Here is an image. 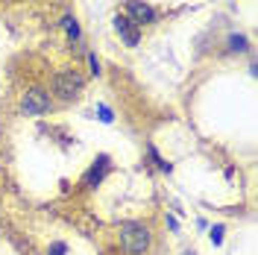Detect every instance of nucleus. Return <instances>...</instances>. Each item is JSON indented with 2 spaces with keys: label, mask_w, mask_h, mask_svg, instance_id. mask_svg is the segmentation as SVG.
Wrapping results in <instances>:
<instances>
[{
  "label": "nucleus",
  "mask_w": 258,
  "mask_h": 255,
  "mask_svg": "<svg viewBox=\"0 0 258 255\" xmlns=\"http://www.w3.org/2000/svg\"><path fill=\"white\" fill-rule=\"evenodd\" d=\"M112 27H114V32L123 38V44H126V47H138V44H141V30H138L126 15H120V12H117V15L112 18Z\"/></svg>",
  "instance_id": "nucleus-6"
},
{
  "label": "nucleus",
  "mask_w": 258,
  "mask_h": 255,
  "mask_svg": "<svg viewBox=\"0 0 258 255\" xmlns=\"http://www.w3.org/2000/svg\"><path fill=\"white\" fill-rule=\"evenodd\" d=\"M112 167H114L112 156H109V153H100V156L91 161V167L82 173V188H88V191H91V188H97V185H103V179L112 173Z\"/></svg>",
  "instance_id": "nucleus-5"
},
{
  "label": "nucleus",
  "mask_w": 258,
  "mask_h": 255,
  "mask_svg": "<svg viewBox=\"0 0 258 255\" xmlns=\"http://www.w3.org/2000/svg\"><path fill=\"white\" fill-rule=\"evenodd\" d=\"M97 117H100L103 123H114V112L109 109V106H103V103L97 106Z\"/></svg>",
  "instance_id": "nucleus-10"
},
{
  "label": "nucleus",
  "mask_w": 258,
  "mask_h": 255,
  "mask_svg": "<svg viewBox=\"0 0 258 255\" xmlns=\"http://www.w3.org/2000/svg\"><path fill=\"white\" fill-rule=\"evenodd\" d=\"M123 15H126L138 30L159 21V12H156L150 3H144V0H126V3H123Z\"/></svg>",
  "instance_id": "nucleus-4"
},
{
  "label": "nucleus",
  "mask_w": 258,
  "mask_h": 255,
  "mask_svg": "<svg viewBox=\"0 0 258 255\" xmlns=\"http://www.w3.org/2000/svg\"><path fill=\"white\" fill-rule=\"evenodd\" d=\"M88 71H91V77H100V59H97V53H88Z\"/></svg>",
  "instance_id": "nucleus-13"
},
{
  "label": "nucleus",
  "mask_w": 258,
  "mask_h": 255,
  "mask_svg": "<svg viewBox=\"0 0 258 255\" xmlns=\"http://www.w3.org/2000/svg\"><path fill=\"white\" fill-rule=\"evenodd\" d=\"M50 88H53V94L59 97V100H77L85 91V77H82L80 71H74V68H64L59 74H53Z\"/></svg>",
  "instance_id": "nucleus-2"
},
{
  "label": "nucleus",
  "mask_w": 258,
  "mask_h": 255,
  "mask_svg": "<svg viewBox=\"0 0 258 255\" xmlns=\"http://www.w3.org/2000/svg\"><path fill=\"white\" fill-rule=\"evenodd\" d=\"M229 50L232 53H246L249 50V38L246 35H229Z\"/></svg>",
  "instance_id": "nucleus-9"
},
{
  "label": "nucleus",
  "mask_w": 258,
  "mask_h": 255,
  "mask_svg": "<svg viewBox=\"0 0 258 255\" xmlns=\"http://www.w3.org/2000/svg\"><path fill=\"white\" fill-rule=\"evenodd\" d=\"M59 24H62L64 35H68L71 41H80L82 30H80V21H77V15H71V12H68V15H62V21H59Z\"/></svg>",
  "instance_id": "nucleus-7"
},
{
  "label": "nucleus",
  "mask_w": 258,
  "mask_h": 255,
  "mask_svg": "<svg viewBox=\"0 0 258 255\" xmlns=\"http://www.w3.org/2000/svg\"><path fill=\"white\" fill-rule=\"evenodd\" d=\"M167 229H170V232H179V220L173 214H167Z\"/></svg>",
  "instance_id": "nucleus-14"
},
{
  "label": "nucleus",
  "mask_w": 258,
  "mask_h": 255,
  "mask_svg": "<svg viewBox=\"0 0 258 255\" xmlns=\"http://www.w3.org/2000/svg\"><path fill=\"white\" fill-rule=\"evenodd\" d=\"M147 153H150V159H153V164L159 167L161 173H170V170H173V164H170V161H164V159H161V156H159V150H156L153 144L147 147Z\"/></svg>",
  "instance_id": "nucleus-8"
},
{
  "label": "nucleus",
  "mask_w": 258,
  "mask_h": 255,
  "mask_svg": "<svg viewBox=\"0 0 258 255\" xmlns=\"http://www.w3.org/2000/svg\"><path fill=\"white\" fill-rule=\"evenodd\" d=\"M47 255H68V243H64V240H53Z\"/></svg>",
  "instance_id": "nucleus-12"
},
{
  "label": "nucleus",
  "mask_w": 258,
  "mask_h": 255,
  "mask_svg": "<svg viewBox=\"0 0 258 255\" xmlns=\"http://www.w3.org/2000/svg\"><path fill=\"white\" fill-rule=\"evenodd\" d=\"M50 109H53V97H50V91H44V88H30V91H24V97H21V112L30 114V117H41V114H50Z\"/></svg>",
  "instance_id": "nucleus-3"
},
{
  "label": "nucleus",
  "mask_w": 258,
  "mask_h": 255,
  "mask_svg": "<svg viewBox=\"0 0 258 255\" xmlns=\"http://www.w3.org/2000/svg\"><path fill=\"white\" fill-rule=\"evenodd\" d=\"M223 226L217 223V226H211V232H209V238H211V243H214V246H220V243H223Z\"/></svg>",
  "instance_id": "nucleus-11"
},
{
  "label": "nucleus",
  "mask_w": 258,
  "mask_h": 255,
  "mask_svg": "<svg viewBox=\"0 0 258 255\" xmlns=\"http://www.w3.org/2000/svg\"><path fill=\"white\" fill-rule=\"evenodd\" d=\"M117 235H120V246L126 255H147L150 240H153L150 226L141 223V220H123L117 226Z\"/></svg>",
  "instance_id": "nucleus-1"
}]
</instances>
